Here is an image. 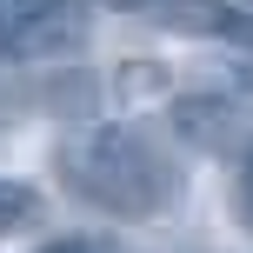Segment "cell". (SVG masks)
Wrapping results in <instances>:
<instances>
[{"label": "cell", "mask_w": 253, "mask_h": 253, "mask_svg": "<svg viewBox=\"0 0 253 253\" xmlns=\"http://www.w3.org/2000/svg\"><path fill=\"white\" fill-rule=\"evenodd\" d=\"M60 180L74 200L114 220H153L180 193V173L140 126H87V133L60 140Z\"/></svg>", "instance_id": "1"}, {"label": "cell", "mask_w": 253, "mask_h": 253, "mask_svg": "<svg viewBox=\"0 0 253 253\" xmlns=\"http://www.w3.org/2000/svg\"><path fill=\"white\" fill-rule=\"evenodd\" d=\"M140 20L173 27V34H207V40H227V47H253V13L233 0H147Z\"/></svg>", "instance_id": "2"}, {"label": "cell", "mask_w": 253, "mask_h": 253, "mask_svg": "<svg viewBox=\"0 0 253 253\" xmlns=\"http://www.w3.org/2000/svg\"><path fill=\"white\" fill-rule=\"evenodd\" d=\"M167 120H173L180 140H193V147H207V153H220V147L240 140V114H233V100H220V93H187V100L167 107Z\"/></svg>", "instance_id": "3"}, {"label": "cell", "mask_w": 253, "mask_h": 253, "mask_svg": "<svg viewBox=\"0 0 253 253\" xmlns=\"http://www.w3.org/2000/svg\"><path fill=\"white\" fill-rule=\"evenodd\" d=\"M47 13H53V0H0V60H27Z\"/></svg>", "instance_id": "4"}, {"label": "cell", "mask_w": 253, "mask_h": 253, "mask_svg": "<svg viewBox=\"0 0 253 253\" xmlns=\"http://www.w3.org/2000/svg\"><path fill=\"white\" fill-rule=\"evenodd\" d=\"M40 213H47V200H40L34 180H0V233H27V227H40Z\"/></svg>", "instance_id": "5"}, {"label": "cell", "mask_w": 253, "mask_h": 253, "mask_svg": "<svg viewBox=\"0 0 253 253\" xmlns=\"http://www.w3.org/2000/svg\"><path fill=\"white\" fill-rule=\"evenodd\" d=\"M240 220L253 227V147H247V160H240Z\"/></svg>", "instance_id": "6"}, {"label": "cell", "mask_w": 253, "mask_h": 253, "mask_svg": "<svg viewBox=\"0 0 253 253\" xmlns=\"http://www.w3.org/2000/svg\"><path fill=\"white\" fill-rule=\"evenodd\" d=\"M40 253H107L100 240H53V247H40Z\"/></svg>", "instance_id": "7"}]
</instances>
